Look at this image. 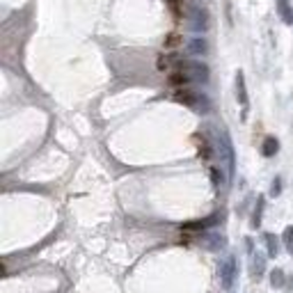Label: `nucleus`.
<instances>
[{
    "label": "nucleus",
    "mask_w": 293,
    "mask_h": 293,
    "mask_svg": "<svg viewBox=\"0 0 293 293\" xmlns=\"http://www.w3.org/2000/svg\"><path fill=\"white\" fill-rule=\"evenodd\" d=\"M174 98H176L179 104H186L188 108L200 110V112H208V110H211L208 98L200 92H192V90H179V92L174 94Z\"/></svg>",
    "instance_id": "f257e3e1"
},
{
    "label": "nucleus",
    "mask_w": 293,
    "mask_h": 293,
    "mask_svg": "<svg viewBox=\"0 0 293 293\" xmlns=\"http://www.w3.org/2000/svg\"><path fill=\"white\" fill-rule=\"evenodd\" d=\"M179 71L190 82H206L208 80V66L202 62H179Z\"/></svg>",
    "instance_id": "f03ea898"
},
{
    "label": "nucleus",
    "mask_w": 293,
    "mask_h": 293,
    "mask_svg": "<svg viewBox=\"0 0 293 293\" xmlns=\"http://www.w3.org/2000/svg\"><path fill=\"white\" fill-rule=\"evenodd\" d=\"M218 146H220V156L224 158L229 179H232L234 176V146H232V140H229L227 133H220V136H218Z\"/></svg>",
    "instance_id": "7ed1b4c3"
},
{
    "label": "nucleus",
    "mask_w": 293,
    "mask_h": 293,
    "mask_svg": "<svg viewBox=\"0 0 293 293\" xmlns=\"http://www.w3.org/2000/svg\"><path fill=\"white\" fill-rule=\"evenodd\" d=\"M220 280H222L224 288H232L234 280H236V259H234V256H227V259L220 264Z\"/></svg>",
    "instance_id": "20e7f679"
},
{
    "label": "nucleus",
    "mask_w": 293,
    "mask_h": 293,
    "mask_svg": "<svg viewBox=\"0 0 293 293\" xmlns=\"http://www.w3.org/2000/svg\"><path fill=\"white\" fill-rule=\"evenodd\" d=\"M188 21H190V28L197 30V32L208 30V14L204 10H200V7H192V10L188 12Z\"/></svg>",
    "instance_id": "39448f33"
},
{
    "label": "nucleus",
    "mask_w": 293,
    "mask_h": 293,
    "mask_svg": "<svg viewBox=\"0 0 293 293\" xmlns=\"http://www.w3.org/2000/svg\"><path fill=\"white\" fill-rule=\"evenodd\" d=\"M236 98H238L240 108H243V117L248 112V104H250V96H248V85H245V74L243 71H236Z\"/></svg>",
    "instance_id": "423d86ee"
},
{
    "label": "nucleus",
    "mask_w": 293,
    "mask_h": 293,
    "mask_svg": "<svg viewBox=\"0 0 293 293\" xmlns=\"http://www.w3.org/2000/svg\"><path fill=\"white\" fill-rule=\"evenodd\" d=\"M202 243L206 245L208 250H220V248H224V236H220V234H204L202 236Z\"/></svg>",
    "instance_id": "0eeeda50"
},
{
    "label": "nucleus",
    "mask_w": 293,
    "mask_h": 293,
    "mask_svg": "<svg viewBox=\"0 0 293 293\" xmlns=\"http://www.w3.org/2000/svg\"><path fill=\"white\" fill-rule=\"evenodd\" d=\"M277 12L286 26H293V7L288 5V0H277Z\"/></svg>",
    "instance_id": "6e6552de"
},
{
    "label": "nucleus",
    "mask_w": 293,
    "mask_h": 293,
    "mask_svg": "<svg viewBox=\"0 0 293 293\" xmlns=\"http://www.w3.org/2000/svg\"><path fill=\"white\" fill-rule=\"evenodd\" d=\"M277 152H280V142H277V138L268 136L266 140L261 142V154H264L266 158H272Z\"/></svg>",
    "instance_id": "1a4fd4ad"
},
{
    "label": "nucleus",
    "mask_w": 293,
    "mask_h": 293,
    "mask_svg": "<svg viewBox=\"0 0 293 293\" xmlns=\"http://www.w3.org/2000/svg\"><path fill=\"white\" fill-rule=\"evenodd\" d=\"M264 272H266V256L256 252V254H252V275L261 277Z\"/></svg>",
    "instance_id": "9d476101"
},
{
    "label": "nucleus",
    "mask_w": 293,
    "mask_h": 293,
    "mask_svg": "<svg viewBox=\"0 0 293 293\" xmlns=\"http://www.w3.org/2000/svg\"><path fill=\"white\" fill-rule=\"evenodd\" d=\"M186 50H188L190 55H204L208 50V44L204 42V39L197 37V39H192V42H188V48Z\"/></svg>",
    "instance_id": "9b49d317"
},
{
    "label": "nucleus",
    "mask_w": 293,
    "mask_h": 293,
    "mask_svg": "<svg viewBox=\"0 0 293 293\" xmlns=\"http://www.w3.org/2000/svg\"><path fill=\"white\" fill-rule=\"evenodd\" d=\"M264 206H266V200L259 195V197H256L254 213H252V229H259V227H261V216H264Z\"/></svg>",
    "instance_id": "f8f14e48"
},
{
    "label": "nucleus",
    "mask_w": 293,
    "mask_h": 293,
    "mask_svg": "<svg viewBox=\"0 0 293 293\" xmlns=\"http://www.w3.org/2000/svg\"><path fill=\"white\" fill-rule=\"evenodd\" d=\"M284 284H286V277H284L282 268H275V270H270V286L272 288H284Z\"/></svg>",
    "instance_id": "ddd939ff"
},
{
    "label": "nucleus",
    "mask_w": 293,
    "mask_h": 293,
    "mask_svg": "<svg viewBox=\"0 0 293 293\" xmlns=\"http://www.w3.org/2000/svg\"><path fill=\"white\" fill-rule=\"evenodd\" d=\"M264 240H266V248H268V256H277L280 252V245H277V238L272 234H264Z\"/></svg>",
    "instance_id": "4468645a"
},
{
    "label": "nucleus",
    "mask_w": 293,
    "mask_h": 293,
    "mask_svg": "<svg viewBox=\"0 0 293 293\" xmlns=\"http://www.w3.org/2000/svg\"><path fill=\"white\" fill-rule=\"evenodd\" d=\"M282 240H284V245H286V250L293 254V224H288V227L284 229V234H282Z\"/></svg>",
    "instance_id": "2eb2a0df"
},
{
    "label": "nucleus",
    "mask_w": 293,
    "mask_h": 293,
    "mask_svg": "<svg viewBox=\"0 0 293 293\" xmlns=\"http://www.w3.org/2000/svg\"><path fill=\"white\" fill-rule=\"evenodd\" d=\"M280 192H282V179L277 176V179L272 181V186H270V195H272V197H277Z\"/></svg>",
    "instance_id": "dca6fc26"
}]
</instances>
